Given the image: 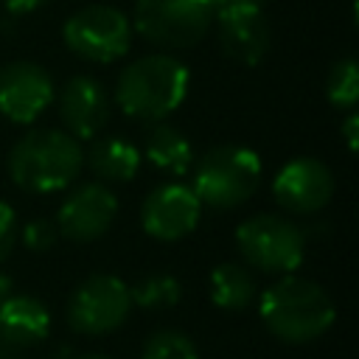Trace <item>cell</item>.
<instances>
[{
	"instance_id": "cell-1",
	"label": "cell",
	"mask_w": 359,
	"mask_h": 359,
	"mask_svg": "<svg viewBox=\"0 0 359 359\" xmlns=\"http://www.w3.org/2000/svg\"><path fill=\"white\" fill-rule=\"evenodd\" d=\"M191 70L171 53H149L129 62L115 81V104L137 121L168 118L188 95Z\"/></svg>"
},
{
	"instance_id": "cell-2",
	"label": "cell",
	"mask_w": 359,
	"mask_h": 359,
	"mask_svg": "<svg viewBox=\"0 0 359 359\" xmlns=\"http://www.w3.org/2000/svg\"><path fill=\"white\" fill-rule=\"evenodd\" d=\"M6 168L17 188L28 194H53L79 180L84 149L62 129H34L11 146Z\"/></svg>"
},
{
	"instance_id": "cell-3",
	"label": "cell",
	"mask_w": 359,
	"mask_h": 359,
	"mask_svg": "<svg viewBox=\"0 0 359 359\" xmlns=\"http://www.w3.org/2000/svg\"><path fill=\"white\" fill-rule=\"evenodd\" d=\"M258 314L272 337L289 345H303L320 339L334 325L337 309L320 283L283 275L261 294Z\"/></svg>"
},
{
	"instance_id": "cell-4",
	"label": "cell",
	"mask_w": 359,
	"mask_h": 359,
	"mask_svg": "<svg viewBox=\"0 0 359 359\" xmlns=\"http://www.w3.org/2000/svg\"><path fill=\"white\" fill-rule=\"evenodd\" d=\"M191 174V191L196 194L199 205L213 210H233L258 191L264 165L252 149L222 143L194 160Z\"/></svg>"
},
{
	"instance_id": "cell-5",
	"label": "cell",
	"mask_w": 359,
	"mask_h": 359,
	"mask_svg": "<svg viewBox=\"0 0 359 359\" xmlns=\"http://www.w3.org/2000/svg\"><path fill=\"white\" fill-rule=\"evenodd\" d=\"M236 247L247 266L292 275L306 255V233L280 213H255L236 227Z\"/></svg>"
},
{
	"instance_id": "cell-6",
	"label": "cell",
	"mask_w": 359,
	"mask_h": 359,
	"mask_svg": "<svg viewBox=\"0 0 359 359\" xmlns=\"http://www.w3.org/2000/svg\"><path fill=\"white\" fill-rule=\"evenodd\" d=\"M132 25L146 42L163 50H182L210 31L213 8L210 0H135Z\"/></svg>"
},
{
	"instance_id": "cell-7",
	"label": "cell",
	"mask_w": 359,
	"mask_h": 359,
	"mask_svg": "<svg viewBox=\"0 0 359 359\" xmlns=\"http://www.w3.org/2000/svg\"><path fill=\"white\" fill-rule=\"evenodd\" d=\"M62 39L67 50L84 62L109 65L129 53L132 48V20L107 3L81 6L62 25Z\"/></svg>"
},
{
	"instance_id": "cell-8",
	"label": "cell",
	"mask_w": 359,
	"mask_h": 359,
	"mask_svg": "<svg viewBox=\"0 0 359 359\" xmlns=\"http://www.w3.org/2000/svg\"><path fill=\"white\" fill-rule=\"evenodd\" d=\"M132 311L129 286L118 275L95 272L84 278L67 300V323L76 334L104 337L118 331Z\"/></svg>"
},
{
	"instance_id": "cell-9",
	"label": "cell",
	"mask_w": 359,
	"mask_h": 359,
	"mask_svg": "<svg viewBox=\"0 0 359 359\" xmlns=\"http://www.w3.org/2000/svg\"><path fill=\"white\" fill-rule=\"evenodd\" d=\"M210 8L224 56L244 67H255L266 56L272 36L264 6L250 0H210Z\"/></svg>"
},
{
	"instance_id": "cell-10",
	"label": "cell",
	"mask_w": 359,
	"mask_h": 359,
	"mask_svg": "<svg viewBox=\"0 0 359 359\" xmlns=\"http://www.w3.org/2000/svg\"><path fill=\"white\" fill-rule=\"evenodd\" d=\"M118 216V196L104 182L76 185L56 210V230L67 241L90 244L101 238Z\"/></svg>"
},
{
	"instance_id": "cell-11",
	"label": "cell",
	"mask_w": 359,
	"mask_h": 359,
	"mask_svg": "<svg viewBox=\"0 0 359 359\" xmlns=\"http://www.w3.org/2000/svg\"><path fill=\"white\" fill-rule=\"evenodd\" d=\"M272 196L286 213L311 216L331 202L334 174L317 157H294L275 174Z\"/></svg>"
},
{
	"instance_id": "cell-12",
	"label": "cell",
	"mask_w": 359,
	"mask_h": 359,
	"mask_svg": "<svg viewBox=\"0 0 359 359\" xmlns=\"http://www.w3.org/2000/svg\"><path fill=\"white\" fill-rule=\"evenodd\" d=\"M202 205L191 185L163 182L151 188L140 205V224L157 241H180L199 224Z\"/></svg>"
},
{
	"instance_id": "cell-13",
	"label": "cell",
	"mask_w": 359,
	"mask_h": 359,
	"mask_svg": "<svg viewBox=\"0 0 359 359\" xmlns=\"http://www.w3.org/2000/svg\"><path fill=\"white\" fill-rule=\"evenodd\" d=\"M56 98L53 79L36 62L0 67V115L11 123H34Z\"/></svg>"
},
{
	"instance_id": "cell-14",
	"label": "cell",
	"mask_w": 359,
	"mask_h": 359,
	"mask_svg": "<svg viewBox=\"0 0 359 359\" xmlns=\"http://www.w3.org/2000/svg\"><path fill=\"white\" fill-rule=\"evenodd\" d=\"M56 104H59V121L65 132L73 135L76 140L98 137V132L107 126L112 112V98L107 87L87 73L70 76L59 90Z\"/></svg>"
},
{
	"instance_id": "cell-15",
	"label": "cell",
	"mask_w": 359,
	"mask_h": 359,
	"mask_svg": "<svg viewBox=\"0 0 359 359\" xmlns=\"http://www.w3.org/2000/svg\"><path fill=\"white\" fill-rule=\"evenodd\" d=\"M50 331V314L34 294L14 292L0 306V339L14 348H31L42 342Z\"/></svg>"
},
{
	"instance_id": "cell-16",
	"label": "cell",
	"mask_w": 359,
	"mask_h": 359,
	"mask_svg": "<svg viewBox=\"0 0 359 359\" xmlns=\"http://www.w3.org/2000/svg\"><path fill=\"white\" fill-rule=\"evenodd\" d=\"M140 149L118 135L95 137L90 151H84V165H90L95 182L104 185H123L135 180V174L140 171Z\"/></svg>"
},
{
	"instance_id": "cell-17",
	"label": "cell",
	"mask_w": 359,
	"mask_h": 359,
	"mask_svg": "<svg viewBox=\"0 0 359 359\" xmlns=\"http://www.w3.org/2000/svg\"><path fill=\"white\" fill-rule=\"evenodd\" d=\"M151 168L168 174V177H185L196 160L191 140L171 123L154 121L143 135V154Z\"/></svg>"
},
{
	"instance_id": "cell-18",
	"label": "cell",
	"mask_w": 359,
	"mask_h": 359,
	"mask_svg": "<svg viewBox=\"0 0 359 359\" xmlns=\"http://www.w3.org/2000/svg\"><path fill=\"white\" fill-rule=\"evenodd\" d=\"M255 297V280L247 266L224 261L210 272V300L224 311H244Z\"/></svg>"
},
{
	"instance_id": "cell-19",
	"label": "cell",
	"mask_w": 359,
	"mask_h": 359,
	"mask_svg": "<svg viewBox=\"0 0 359 359\" xmlns=\"http://www.w3.org/2000/svg\"><path fill=\"white\" fill-rule=\"evenodd\" d=\"M129 294H132V306H140L146 311L171 309L182 297V283L168 272H154L140 278L135 286H129Z\"/></svg>"
},
{
	"instance_id": "cell-20",
	"label": "cell",
	"mask_w": 359,
	"mask_h": 359,
	"mask_svg": "<svg viewBox=\"0 0 359 359\" xmlns=\"http://www.w3.org/2000/svg\"><path fill=\"white\" fill-rule=\"evenodd\" d=\"M325 98L334 109L351 112L359 101V62L345 56L331 65L325 79Z\"/></svg>"
},
{
	"instance_id": "cell-21",
	"label": "cell",
	"mask_w": 359,
	"mask_h": 359,
	"mask_svg": "<svg viewBox=\"0 0 359 359\" xmlns=\"http://www.w3.org/2000/svg\"><path fill=\"white\" fill-rule=\"evenodd\" d=\"M140 359H199V351L188 334L163 328V331H154L143 342Z\"/></svg>"
},
{
	"instance_id": "cell-22",
	"label": "cell",
	"mask_w": 359,
	"mask_h": 359,
	"mask_svg": "<svg viewBox=\"0 0 359 359\" xmlns=\"http://www.w3.org/2000/svg\"><path fill=\"white\" fill-rule=\"evenodd\" d=\"M22 244L31 250V252H48L56 241H59V230H56V222L45 219V216H36L31 222H25L22 227Z\"/></svg>"
},
{
	"instance_id": "cell-23",
	"label": "cell",
	"mask_w": 359,
	"mask_h": 359,
	"mask_svg": "<svg viewBox=\"0 0 359 359\" xmlns=\"http://www.w3.org/2000/svg\"><path fill=\"white\" fill-rule=\"evenodd\" d=\"M17 233H20V227H17V213H14V208H11L6 199H0V264H3V261L8 258V252L14 250Z\"/></svg>"
},
{
	"instance_id": "cell-24",
	"label": "cell",
	"mask_w": 359,
	"mask_h": 359,
	"mask_svg": "<svg viewBox=\"0 0 359 359\" xmlns=\"http://www.w3.org/2000/svg\"><path fill=\"white\" fill-rule=\"evenodd\" d=\"M342 137H345V146L348 151H356L359 149V112H348L345 121H342Z\"/></svg>"
},
{
	"instance_id": "cell-25",
	"label": "cell",
	"mask_w": 359,
	"mask_h": 359,
	"mask_svg": "<svg viewBox=\"0 0 359 359\" xmlns=\"http://www.w3.org/2000/svg\"><path fill=\"white\" fill-rule=\"evenodd\" d=\"M0 3L6 6V11H8V14L22 17V14H31V11L42 8V6H45V3H50V0H0Z\"/></svg>"
},
{
	"instance_id": "cell-26",
	"label": "cell",
	"mask_w": 359,
	"mask_h": 359,
	"mask_svg": "<svg viewBox=\"0 0 359 359\" xmlns=\"http://www.w3.org/2000/svg\"><path fill=\"white\" fill-rule=\"evenodd\" d=\"M14 292H17V289H14V280H11L8 275H3V272H0V306H3Z\"/></svg>"
},
{
	"instance_id": "cell-27",
	"label": "cell",
	"mask_w": 359,
	"mask_h": 359,
	"mask_svg": "<svg viewBox=\"0 0 359 359\" xmlns=\"http://www.w3.org/2000/svg\"><path fill=\"white\" fill-rule=\"evenodd\" d=\"M250 3H255V6H264V3H266V0H250Z\"/></svg>"
},
{
	"instance_id": "cell-28",
	"label": "cell",
	"mask_w": 359,
	"mask_h": 359,
	"mask_svg": "<svg viewBox=\"0 0 359 359\" xmlns=\"http://www.w3.org/2000/svg\"><path fill=\"white\" fill-rule=\"evenodd\" d=\"M81 359H107V356H81Z\"/></svg>"
}]
</instances>
